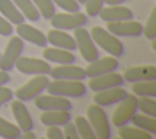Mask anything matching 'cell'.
I'll return each instance as SVG.
<instances>
[{"instance_id":"cell-1","label":"cell","mask_w":156,"mask_h":139,"mask_svg":"<svg viewBox=\"0 0 156 139\" xmlns=\"http://www.w3.org/2000/svg\"><path fill=\"white\" fill-rule=\"evenodd\" d=\"M90 35L94 40V43L100 46L102 50H105L108 55L115 56V57H122L124 55V45L123 43L112 33H110L107 29L100 27V26H94L90 29Z\"/></svg>"},{"instance_id":"cell-2","label":"cell","mask_w":156,"mask_h":139,"mask_svg":"<svg viewBox=\"0 0 156 139\" xmlns=\"http://www.w3.org/2000/svg\"><path fill=\"white\" fill-rule=\"evenodd\" d=\"M48 94H54L63 98H83L87 94V85L82 80L54 79L49 80L46 88Z\"/></svg>"},{"instance_id":"cell-3","label":"cell","mask_w":156,"mask_h":139,"mask_svg":"<svg viewBox=\"0 0 156 139\" xmlns=\"http://www.w3.org/2000/svg\"><path fill=\"white\" fill-rule=\"evenodd\" d=\"M87 116L90 126L93 127L98 139H110L112 135L111 126L107 118V113L105 112L102 106L98 104H91L87 109Z\"/></svg>"},{"instance_id":"cell-4","label":"cell","mask_w":156,"mask_h":139,"mask_svg":"<svg viewBox=\"0 0 156 139\" xmlns=\"http://www.w3.org/2000/svg\"><path fill=\"white\" fill-rule=\"evenodd\" d=\"M73 38L76 40L77 49L87 62H93L100 57L98 45L94 43L89 30L85 27H78L73 29Z\"/></svg>"},{"instance_id":"cell-5","label":"cell","mask_w":156,"mask_h":139,"mask_svg":"<svg viewBox=\"0 0 156 139\" xmlns=\"http://www.w3.org/2000/svg\"><path fill=\"white\" fill-rule=\"evenodd\" d=\"M50 24L56 29L73 30L78 27L88 24V16L80 11L77 12H58L54 13L50 18Z\"/></svg>"},{"instance_id":"cell-6","label":"cell","mask_w":156,"mask_h":139,"mask_svg":"<svg viewBox=\"0 0 156 139\" xmlns=\"http://www.w3.org/2000/svg\"><path fill=\"white\" fill-rule=\"evenodd\" d=\"M138 111V98L134 94H128L122 101L118 102L117 107L115 109L111 122L118 128L124 124L130 123V118Z\"/></svg>"},{"instance_id":"cell-7","label":"cell","mask_w":156,"mask_h":139,"mask_svg":"<svg viewBox=\"0 0 156 139\" xmlns=\"http://www.w3.org/2000/svg\"><path fill=\"white\" fill-rule=\"evenodd\" d=\"M48 83H49V78L46 74H37L27 83H24L22 87H20L13 93V95L18 100H22L23 102L34 100L38 95H40L45 90Z\"/></svg>"},{"instance_id":"cell-8","label":"cell","mask_w":156,"mask_h":139,"mask_svg":"<svg viewBox=\"0 0 156 139\" xmlns=\"http://www.w3.org/2000/svg\"><path fill=\"white\" fill-rule=\"evenodd\" d=\"M24 50V41L18 35L10 38L4 52L0 56V70L10 72Z\"/></svg>"},{"instance_id":"cell-9","label":"cell","mask_w":156,"mask_h":139,"mask_svg":"<svg viewBox=\"0 0 156 139\" xmlns=\"http://www.w3.org/2000/svg\"><path fill=\"white\" fill-rule=\"evenodd\" d=\"M15 67L17 68L18 72L23 74H29V76L49 74L51 68L48 61L37 59V57H29V56H20L15 63Z\"/></svg>"},{"instance_id":"cell-10","label":"cell","mask_w":156,"mask_h":139,"mask_svg":"<svg viewBox=\"0 0 156 139\" xmlns=\"http://www.w3.org/2000/svg\"><path fill=\"white\" fill-rule=\"evenodd\" d=\"M107 30L116 37L138 38L143 35V24L138 21L127 20L117 22H107Z\"/></svg>"},{"instance_id":"cell-11","label":"cell","mask_w":156,"mask_h":139,"mask_svg":"<svg viewBox=\"0 0 156 139\" xmlns=\"http://www.w3.org/2000/svg\"><path fill=\"white\" fill-rule=\"evenodd\" d=\"M34 105L37 109L41 111H51V110H71L72 102L68 98L49 94V95H38L34 99Z\"/></svg>"},{"instance_id":"cell-12","label":"cell","mask_w":156,"mask_h":139,"mask_svg":"<svg viewBox=\"0 0 156 139\" xmlns=\"http://www.w3.org/2000/svg\"><path fill=\"white\" fill-rule=\"evenodd\" d=\"M123 84H124V79L122 74L117 73L116 71L104 73L96 77H91L90 80L88 82V87L93 91H100L113 87H122Z\"/></svg>"},{"instance_id":"cell-13","label":"cell","mask_w":156,"mask_h":139,"mask_svg":"<svg viewBox=\"0 0 156 139\" xmlns=\"http://www.w3.org/2000/svg\"><path fill=\"white\" fill-rule=\"evenodd\" d=\"M119 68V62L117 57L115 56H105V57H99L93 62H89L88 67L85 68L87 77H96L104 73L113 72Z\"/></svg>"},{"instance_id":"cell-14","label":"cell","mask_w":156,"mask_h":139,"mask_svg":"<svg viewBox=\"0 0 156 139\" xmlns=\"http://www.w3.org/2000/svg\"><path fill=\"white\" fill-rule=\"evenodd\" d=\"M49 74L54 79H66V80H83L87 78L85 70L73 63L58 65L54 68H50Z\"/></svg>"},{"instance_id":"cell-15","label":"cell","mask_w":156,"mask_h":139,"mask_svg":"<svg viewBox=\"0 0 156 139\" xmlns=\"http://www.w3.org/2000/svg\"><path fill=\"white\" fill-rule=\"evenodd\" d=\"M95 93L96 94L93 96V100L95 104L102 107L118 104L128 95V91L123 89L122 87H113V88H108V89L95 91Z\"/></svg>"},{"instance_id":"cell-16","label":"cell","mask_w":156,"mask_h":139,"mask_svg":"<svg viewBox=\"0 0 156 139\" xmlns=\"http://www.w3.org/2000/svg\"><path fill=\"white\" fill-rule=\"evenodd\" d=\"M104 22H117V21H127L133 20L134 13L133 11L127 6H119V5H107L104 6L98 15Z\"/></svg>"},{"instance_id":"cell-17","label":"cell","mask_w":156,"mask_h":139,"mask_svg":"<svg viewBox=\"0 0 156 139\" xmlns=\"http://www.w3.org/2000/svg\"><path fill=\"white\" fill-rule=\"evenodd\" d=\"M123 79L134 83L140 80H152L156 79V67L154 65H138L128 67L123 73Z\"/></svg>"},{"instance_id":"cell-18","label":"cell","mask_w":156,"mask_h":139,"mask_svg":"<svg viewBox=\"0 0 156 139\" xmlns=\"http://www.w3.org/2000/svg\"><path fill=\"white\" fill-rule=\"evenodd\" d=\"M11 112L16 119V123L18 126V128L22 132L26 130H32L34 127V122L33 118L27 109V106L23 104L22 100H11Z\"/></svg>"},{"instance_id":"cell-19","label":"cell","mask_w":156,"mask_h":139,"mask_svg":"<svg viewBox=\"0 0 156 139\" xmlns=\"http://www.w3.org/2000/svg\"><path fill=\"white\" fill-rule=\"evenodd\" d=\"M16 33L17 35L26 40V41H29L37 46H41V48H45L48 45V40H46V35L39 30L38 28L33 27V26H29L24 22L17 24L16 27Z\"/></svg>"},{"instance_id":"cell-20","label":"cell","mask_w":156,"mask_h":139,"mask_svg":"<svg viewBox=\"0 0 156 139\" xmlns=\"http://www.w3.org/2000/svg\"><path fill=\"white\" fill-rule=\"evenodd\" d=\"M46 40L50 45L55 48L66 49L69 51L77 50V45L73 35H69L66 30H62V29H56V28L50 29L46 34Z\"/></svg>"},{"instance_id":"cell-21","label":"cell","mask_w":156,"mask_h":139,"mask_svg":"<svg viewBox=\"0 0 156 139\" xmlns=\"http://www.w3.org/2000/svg\"><path fill=\"white\" fill-rule=\"evenodd\" d=\"M43 57L48 62H55L58 65H67L76 62V55L72 54V51L55 46L45 48L43 51Z\"/></svg>"},{"instance_id":"cell-22","label":"cell","mask_w":156,"mask_h":139,"mask_svg":"<svg viewBox=\"0 0 156 139\" xmlns=\"http://www.w3.org/2000/svg\"><path fill=\"white\" fill-rule=\"evenodd\" d=\"M72 116L68 110H51L44 111L40 115V122L44 126H58L62 127L65 123L71 121Z\"/></svg>"},{"instance_id":"cell-23","label":"cell","mask_w":156,"mask_h":139,"mask_svg":"<svg viewBox=\"0 0 156 139\" xmlns=\"http://www.w3.org/2000/svg\"><path fill=\"white\" fill-rule=\"evenodd\" d=\"M0 13L4 16L11 24H20L24 22V16L17 9L12 0H0Z\"/></svg>"},{"instance_id":"cell-24","label":"cell","mask_w":156,"mask_h":139,"mask_svg":"<svg viewBox=\"0 0 156 139\" xmlns=\"http://www.w3.org/2000/svg\"><path fill=\"white\" fill-rule=\"evenodd\" d=\"M130 123H133V126L139 127L140 129H143L152 135L156 134V117L135 112L133 115V117L130 118Z\"/></svg>"},{"instance_id":"cell-25","label":"cell","mask_w":156,"mask_h":139,"mask_svg":"<svg viewBox=\"0 0 156 139\" xmlns=\"http://www.w3.org/2000/svg\"><path fill=\"white\" fill-rule=\"evenodd\" d=\"M135 96H150L156 98V79L134 82L130 87Z\"/></svg>"},{"instance_id":"cell-26","label":"cell","mask_w":156,"mask_h":139,"mask_svg":"<svg viewBox=\"0 0 156 139\" xmlns=\"http://www.w3.org/2000/svg\"><path fill=\"white\" fill-rule=\"evenodd\" d=\"M118 137L121 139H152V134L140 129L135 126L124 124L118 127Z\"/></svg>"},{"instance_id":"cell-27","label":"cell","mask_w":156,"mask_h":139,"mask_svg":"<svg viewBox=\"0 0 156 139\" xmlns=\"http://www.w3.org/2000/svg\"><path fill=\"white\" fill-rule=\"evenodd\" d=\"M24 18L29 20L30 22H38L40 20V13L32 0H12Z\"/></svg>"},{"instance_id":"cell-28","label":"cell","mask_w":156,"mask_h":139,"mask_svg":"<svg viewBox=\"0 0 156 139\" xmlns=\"http://www.w3.org/2000/svg\"><path fill=\"white\" fill-rule=\"evenodd\" d=\"M73 123L77 128L78 135L80 139H96V134L93 127L90 126L89 121L84 116H76Z\"/></svg>"},{"instance_id":"cell-29","label":"cell","mask_w":156,"mask_h":139,"mask_svg":"<svg viewBox=\"0 0 156 139\" xmlns=\"http://www.w3.org/2000/svg\"><path fill=\"white\" fill-rule=\"evenodd\" d=\"M22 130L17 124L11 123L10 121L0 117V138L4 139H18Z\"/></svg>"},{"instance_id":"cell-30","label":"cell","mask_w":156,"mask_h":139,"mask_svg":"<svg viewBox=\"0 0 156 139\" xmlns=\"http://www.w3.org/2000/svg\"><path fill=\"white\" fill-rule=\"evenodd\" d=\"M32 1L38 9L40 17H44L45 20H50L52 15L56 12V6L52 2V0H32Z\"/></svg>"},{"instance_id":"cell-31","label":"cell","mask_w":156,"mask_h":139,"mask_svg":"<svg viewBox=\"0 0 156 139\" xmlns=\"http://www.w3.org/2000/svg\"><path fill=\"white\" fill-rule=\"evenodd\" d=\"M138 110L143 113L156 117V100L150 96H139L138 98Z\"/></svg>"},{"instance_id":"cell-32","label":"cell","mask_w":156,"mask_h":139,"mask_svg":"<svg viewBox=\"0 0 156 139\" xmlns=\"http://www.w3.org/2000/svg\"><path fill=\"white\" fill-rule=\"evenodd\" d=\"M143 34L149 40L156 38V6L152 7L145 26H143Z\"/></svg>"},{"instance_id":"cell-33","label":"cell","mask_w":156,"mask_h":139,"mask_svg":"<svg viewBox=\"0 0 156 139\" xmlns=\"http://www.w3.org/2000/svg\"><path fill=\"white\" fill-rule=\"evenodd\" d=\"M85 12L90 17H96L99 11L104 7L105 0H87L85 1Z\"/></svg>"},{"instance_id":"cell-34","label":"cell","mask_w":156,"mask_h":139,"mask_svg":"<svg viewBox=\"0 0 156 139\" xmlns=\"http://www.w3.org/2000/svg\"><path fill=\"white\" fill-rule=\"evenodd\" d=\"M52 2L66 12H77L80 10V5L76 0H52Z\"/></svg>"},{"instance_id":"cell-35","label":"cell","mask_w":156,"mask_h":139,"mask_svg":"<svg viewBox=\"0 0 156 139\" xmlns=\"http://www.w3.org/2000/svg\"><path fill=\"white\" fill-rule=\"evenodd\" d=\"M62 127H63V129H62L63 138H66V139H79L77 128H76V126H74L73 122L68 121V122L65 123Z\"/></svg>"},{"instance_id":"cell-36","label":"cell","mask_w":156,"mask_h":139,"mask_svg":"<svg viewBox=\"0 0 156 139\" xmlns=\"http://www.w3.org/2000/svg\"><path fill=\"white\" fill-rule=\"evenodd\" d=\"M13 33V27L12 24L4 17L0 16V35L1 37H10Z\"/></svg>"},{"instance_id":"cell-37","label":"cell","mask_w":156,"mask_h":139,"mask_svg":"<svg viewBox=\"0 0 156 139\" xmlns=\"http://www.w3.org/2000/svg\"><path fill=\"white\" fill-rule=\"evenodd\" d=\"M13 96H15L13 91L10 88H7L5 85L0 87V107H2L5 104L10 102L13 99Z\"/></svg>"},{"instance_id":"cell-38","label":"cell","mask_w":156,"mask_h":139,"mask_svg":"<svg viewBox=\"0 0 156 139\" xmlns=\"http://www.w3.org/2000/svg\"><path fill=\"white\" fill-rule=\"evenodd\" d=\"M46 138H49V139H63V133L58 126H48Z\"/></svg>"},{"instance_id":"cell-39","label":"cell","mask_w":156,"mask_h":139,"mask_svg":"<svg viewBox=\"0 0 156 139\" xmlns=\"http://www.w3.org/2000/svg\"><path fill=\"white\" fill-rule=\"evenodd\" d=\"M10 82H11V77H10L9 72L0 70V87L7 84V83H10Z\"/></svg>"},{"instance_id":"cell-40","label":"cell","mask_w":156,"mask_h":139,"mask_svg":"<svg viewBox=\"0 0 156 139\" xmlns=\"http://www.w3.org/2000/svg\"><path fill=\"white\" fill-rule=\"evenodd\" d=\"M22 139H37V135L32 132V130H26V132H22L21 133V137Z\"/></svg>"},{"instance_id":"cell-41","label":"cell","mask_w":156,"mask_h":139,"mask_svg":"<svg viewBox=\"0 0 156 139\" xmlns=\"http://www.w3.org/2000/svg\"><path fill=\"white\" fill-rule=\"evenodd\" d=\"M126 1H128V0H105V4L106 5H121Z\"/></svg>"},{"instance_id":"cell-42","label":"cell","mask_w":156,"mask_h":139,"mask_svg":"<svg viewBox=\"0 0 156 139\" xmlns=\"http://www.w3.org/2000/svg\"><path fill=\"white\" fill-rule=\"evenodd\" d=\"M151 49L154 51H156V38L155 39H151Z\"/></svg>"},{"instance_id":"cell-43","label":"cell","mask_w":156,"mask_h":139,"mask_svg":"<svg viewBox=\"0 0 156 139\" xmlns=\"http://www.w3.org/2000/svg\"><path fill=\"white\" fill-rule=\"evenodd\" d=\"M76 1H77V2H78V4H79V5H84V4H85V1H87V0H76Z\"/></svg>"},{"instance_id":"cell-44","label":"cell","mask_w":156,"mask_h":139,"mask_svg":"<svg viewBox=\"0 0 156 139\" xmlns=\"http://www.w3.org/2000/svg\"><path fill=\"white\" fill-rule=\"evenodd\" d=\"M0 56H1V54H0Z\"/></svg>"}]
</instances>
